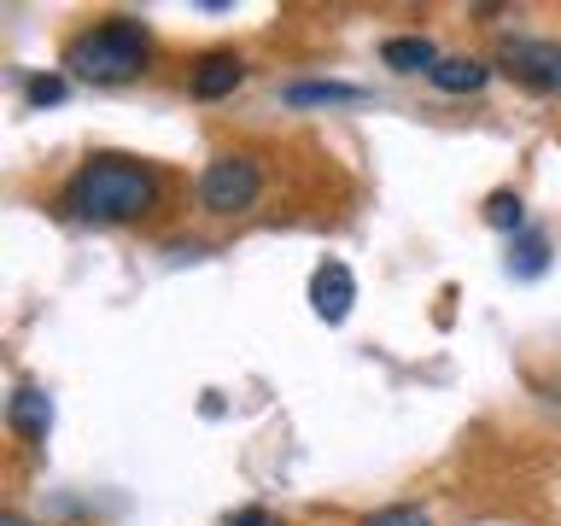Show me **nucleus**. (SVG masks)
I'll return each instance as SVG.
<instances>
[{"label":"nucleus","instance_id":"obj_7","mask_svg":"<svg viewBox=\"0 0 561 526\" xmlns=\"http://www.w3.org/2000/svg\"><path fill=\"white\" fill-rule=\"evenodd\" d=\"M240 82H245V65L234 53H205V59L193 65V100H228Z\"/></svg>","mask_w":561,"mask_h":526},{"label":"nucleus","instance_id":"obj_14","mask_svg":"<svg viewBox=\"0 0 561 526\" xmlns=\"http://www.w3.org/2000/svg\"><path fill=\"white\" fill-rule=\"evenodd\" d=\"M65 100V77H35L30 82V105H59Z\"/></svg>","mask_w":561,"mask_h":526},{"label":"nucleus","instance_id":"obj_10","mask_svg":"<svg viewBox=\"0 0 561 526\" xmlns=\"http://www.w3.org/2000/svg\"><path fill=\"white\" fill-rule=\"evenodd\" d=\"M427 82L438 88V94H473V88L491 82V65H480V59H438V70Z\"/></svg>","mask_w":561,"mask_h":526},{"label":"nucleus","instance_id":"obj_16","mask_svg":"<svg viewBox=\"0 0 561 526\" xmlns=\"http://www.w3.org/2000/svg\"><path fill=\"white\" fill-rule=\"evenodd\" d=\"M0 526H30V521H18V515H7V521H0Z\"/></svg>","mask_w":561,"mask_h":526},{"label":"nucleus","instance_id":"obj_1","mask_svg":"<svg viewBox=\"0 0 561 526\" xmlns=\"http://www.w3.org/2000/svg\"><path fill=\"white\" fill-rule=\"evenodd\" d=\"M158 205V170L123 152H100L65 182V210L77 222H135Z\"/></svg>","mask_w":561,"mask_h":526},{"label":"nucleus","instance_id":"obj_5","mask_svg":"<svg viewBox=\"0 0 561 526\" xmlns=\"http://www.w3.org/2000/svg\"><path fill=\"white\" fill-rule=\"evenodd\" d=\"M351 305H357V275H351L340 258H328L322 270L310 275V310L333 328V322H345V316H351Z\"/></svg>","mask_w":561,"mask_h":526},{"label":"nucleus","instance_id":"obj_8","mask_svg":"<svg viewBox=\"0 0 561 526\" xmlns=\"http://www.w3.org/2000/svg\"><path fill=\"white\" fill-rule=\"evenodd\" d=\"M380 59L392 65V70H403V77H415V70H438V47L427 42V35H392V42L380 47Z\"/></svg>","mask_w":561,"mask_h":526},{"label":"nucleus","instance_id":"obj_4","mask_svg":"<svg viewBox=\"0 0 561 526\" xmlns=\"http://www.w3.org/2000/svg\"><path fill=\"white\" fill-rule=\"evenodd\" d=\"M497 65L520 77L538 94H561V42H533V35H508L497 47Z\"/></svg>","mask_w":561,"mask_h":526},{"label":"nucleus","instance_id":"obj_3","mask_svg":"<svg viewBox=\"0 0 561 526\" xmlns=\"http://www.w3.org/2000/svg\"><path fill=\"white\" fill-rule=\"evenodd\" d=\"M257 193H263V170H257V158H245V152L210 158L205 175H199V205L217 210V217H234V210H245Z\"/></svg>","mask_w":561,"mask_h":526},{"label":"nucleus","instance_id":"obj_9","mask_svg":"<svg viewBox=\"0 0 561 526\" xmlns=\"http://www.w3.org/2000/svg\"><path fill=\"white\" fill-rule=\"evenodd\" d=\"M280 100L287 105H363L368 94L351 82H287L280 88Z\"/></svg>","mask_w":561,"mask_h":526},{"label":"nucleus","instance_id":"obj_2","mask_svg":"<svg viewBox=\"0 0 561 526\" xmlns=\"http://www.w3.org/2000/svg\"><path fill=\"white\" fill-rule=\"evenodd\" d=\"M152 59V42L135 18H105V24L82 30L77 42L65 47V70L77 82H94V88H112V82H135Z\"/></svg>","mask_w":561,"mask_h":526},{"label":"nucleus","instance_id":"obj_15","mask_svg":"<svg viewBox=\"0 0 561 526\" xmlns=\"http://www.w3.org/2000/svg\"><path fill=\"white\" fill-rule=\"evenodd\" d=\"M222 526H280V521L270 515V508H257V503H252V508H240V515H228Z\"/></svg>","mask_w":561,"mask_h":526},{"label":"nucleus","instance_id":"obj_13","mask_svg":"<svg viewBox=\"0 0 561 526\" xmlns=\"http://www.w3.org/2000/svg\"><path fill=\"white\" fill-rule=\"evenodd\" d=\"M357 526H433V521H427V508H415V503H392V508H375V515H363Z\"/></svg>","mask_w":561,"mask_h":526},{"label":"nucleus","instance_id":"obj_6","mask_svg":"<svg viewBox=\"0 0 561 526\" xmlns=\"http://www.w3.org/2000/svg\"><path fill=\"white\" fill-rule=\"evenodd\" d=\"M7 421H12V433L24 438V445H47V433H53V398L35 380H24L7 398Z\"/></svg>","mask_w":561,"mask_h":526},{"label":"nucleus","instance_id":"obj_11","mask_svg":"<svg viewBox=\"0 0 561 526\" xmlns=\"http://www.w3.org/2000/svg\"><path fill=\"white\" fill-rule=\"evenodd\" d=\"M543 263H550V235L543 228H520L515 245H508V275L533 281V275H543Z\"/></svg>","mask_w":561,"mask_h":526},{"label":"nucleus","instance_id":"obj_12","mask_svg":"<svg viewBox=\"0 0 561 526\" xmlns=\"http://www.w3.org/2000/svg\"><path fill=\"white\" fill-rule=\"evenodd\" d=\"M485 222L491 228H503V235H520L526 228V205H520V193H508V187H497L485 199Z\"/></svg>","mask_w":561,"mask_h":526}]
</instances>
